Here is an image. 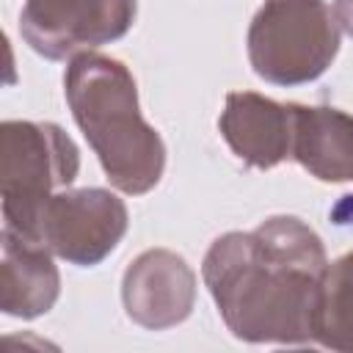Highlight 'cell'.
<instances>
[{
    "label": "cell",
    "mask_w": 353,
    "mask_h": 353,
    "mask_svg": "<svg viewBox=\"0 0 353 353\" xmlns=\"http://www.w3.org/2000/svg\"><path fill=\"white\" fill-rule=\"evenodd\" d=\"M127 204L105 188H63L41 210L39 243L77 268L108 259L127 234Z\"/></svg>",
    "instance_id": "obj_6"
},
{
    "label": "cell",
    "mask_w": 353,
    "mask_h": 353,
    "mask_svg": "<svg viewBox=\"0 0 353 353\" xmlns=\"http://www.w3.org/2000/svg\"><path fill=\"white\" fill-rule=\"evenodd\" d=\"M292 160L320 182H353V116L292 102Z\"/></svg>",
    "instance_id": "obj_10"
},
{
    "label": "cell",
    "mask_w": 353,
    "mask_h": 353,
    "mask_svg": "<svg viewBox=\"0 0 353 353\" xmlns=\"http://www.w3.org/2000/svg\"><path fill=\"white\" fill-rule=\"evenodd\" d=\"M328 254L298 215H270L251 232L212 240L201 279L234 339L314 345V312Z\"/></svg>",
    "instance_id": "obj_1"
},
{
    "label": "cell",
    "mask_w": 353,
    "mask_h": 353,
    "mask_svg": "<svg viewBox=\"0 0 353 353\" xmlns=\"http://www.w3.org/2000/svg\"><path fill=\"white\" fill-rule=\"evenodd\" d=\"M80 171V149L52 121L8 119L0 127V196L3 229L39 243L44 204L72 188Z\"/></svg>",
    "instance_id": "obj_3"
},
{
    "label": "cell",
    "mask_w": 353,
    "mask_h": 353,
    "mask_svg": "<svg viewBox=\"0 0 353 353\" xmlns=\"http://www.w3.org/2000/svg\"><path fill=\"white\" fill-rule=\"evenodd\" d=\"M127 317L146 331H165L185 323L196 306V273L168 248H146L121 279Z\"/></svg>",
    "instance_id": "obj_7"
},
{
    "label": "cell",
    "mask_w": 353,
    "mask_h": 353,
    "mask_svg": "<svg viewBox=\"0 0 353 353\" xmlns=\"http://www.w3.org/2000/svg\"><path fill=\"white\" fill-rule=\"evenodd\" d=\"M63 94L108 182L127 196L154 190L165 171V143L141 113L132 72L119 58L80 52L66 63Z\"/></svg>",
    "instance_id": "obj_2"
},
{
    "label": "cell",
    "mask_w": 353,
    "mask_h": 353,
    "mask_svg": "<svg viewBox=\"0 0 353 353\" xmlns=\"http://www.w3.org/2000/svg\"><path fill=\"white\" fill-rule=\"evenodd\" d=\"M0 309L8 317L36 320L47 314L61 295V273L44 243L19 237L8 229L0 234Z\"/></svg>",
    "instance_id": "obj_9"
},
{
    "label": "cell",
    "mask_w": 353,
    "mask_h": 353,
    "mask_svg": "<svg viewBox=\"0 0 353 353\" xmlns=\"http://www.w3.org/2000/svg\"><path fill=\"white\" fill-rule=\"evenodd\" d=\"M138 0H25L19 33L47 61H72L130 33Z\"/></svg>",
    "instance_id": "obj_5"
},
{
    "label": "cell",
    "mask_w": 353,
    "mask_h": 353,
    "mask_svg": "<svg viewBox=\"0 0 353 353\" xmlns=\"http://www.w3.org/2000/svg\"><path fill=\"white\" fill-rule=\"evenodd\" d=\"M218 130L237 160L270 171L292 157V102H276L256 91H229Z\"/></svg>",
    "instance_id": "obj_8"
},
{
    "label": "cell",
    "mask_w": 353,
    "mask_h": 353,
    "mask_svg": "<svg viewBox=\"0 0 353 353\" xmlns=\"http://www.w3.org/2000/svg\"><path fill=\"white\" fill-rule=\"evenodd\" d=\"M342 28L325 0H265L245 36L248 63L273 85H306L336 58Z\"/></svg>",
    "instance_id": "obj_4"
},
{
    "label": "cell",
    "mask_w": 353,
    "mask_h": 353,
    "mask_svg": "<svg viewBox=\"0 0 353 353\" xmlns=\"http://www.w3.org/2000/svg\"><path fill=\"white\" fill-rule=\"evenodd\" d=\"M314 345L353 353V251L325 268L314 312Z\"/></svg>",
    "instance_id": "obj_11"
},
{
    "label": "cell",
    "mask_w": 353,
    "mask_h": 353,
    "mask_svg": "<svg viewBox=\"0 0 353 353\" xmlns=\"http://www.w3.org/2000/svg\"><path fill=\"white\" fill-rule=\"evenodd\" d=\"M331 221L336 226H353V193L342 196L334 207H331Z\"/></svg>",
    "instance_id": "obj_12"
},
{
    "label": "cell",
    "mask_w": 353,
    "mask_h": 353,
    "mask_svg": "<svg viewBox=\"0 0 353 353\" xmlns=\"http://www.w3.org/2000/svg\"><path fill=\"white\" fill-rule=\"evenodd\" d=\"M334 14L339 28L353 39V0H334Z\"/></svg>",
    "instance_id": "obj_13"
}]
</instances>
